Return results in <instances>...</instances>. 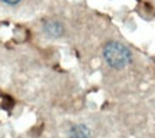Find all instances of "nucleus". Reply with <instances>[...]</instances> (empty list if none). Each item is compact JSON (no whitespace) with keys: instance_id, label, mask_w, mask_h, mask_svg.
<instances>
[{"instance_id":"f257e3e1","label":"nucleus","mask_w":155,"mask_h":138,"mask_svg":"<svg viewBox=\"0 0 155 138\" xmlns=\"http://www.w3.org/2000/svg\"><path fill=\"white\" fill-rule=\"evenodd\" d=\"M104 57L113 68H122L131 63V53L120 43H108L104 48Z\"/></svg>"},{"instance_id":"20e7f679","label":"nucleus","mask_w":155,"mask_h":138,"mask_svg":"<svg viewBox=\"0 0 155 138\" xmlns=\"http://www.w3.org/2000/svg\"><path fill=\"white\" fill-rule=\"evenodd\" d=\"M5 3H7V5H16V3H19L20 0H3Z\"/></svg>"},{"instance_id":"7ed1b4c3","label":"nucleus","mask_w":155,"mask_h":138,"mask_svg":"<svg viewBox=\"0 0 155 138\" xmlns=\"http://www.w3.org/2000/svg\"><path fill=\"white\" fill-rule=\"evenodd\" d=\"M46 31L48 34H53V36H60L61 34V26L56 21H50V23L46 24Z\"/></svg>"},{"instance_id":"f03ea898","label":"nucleus","mask_w":155,"mask_h":138,"mask_svg":"<svg viewBox=\"0 0 155 138\" xmlns=\"http://www.w3.org/2000/svg\"><path fill=\"white\" fill-rule=\"evenodd\" d=\"M88 130L84 125H75L71 130V138H88Z\"/></svg>"}]
</instances>
